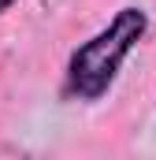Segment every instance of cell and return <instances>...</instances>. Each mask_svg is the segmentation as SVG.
I'll return each instance as SVG.
<instances>
[{"label": "cell", "mask_w": 156, "mask_h": 160, "mask_svg": "<svg viewBox=\"0 0 156 160\" xmlns=\"http://www.w3.org/2000/svg\"><path fill=\"white\" fill-rule=\"evenodd\" d=\"M145 34V15L126 8L97 34L93 41H85L71 56V89L78 97H97L108 89V82L115 78L123 56L134 48V41Z\"/></svg>", "instance_id": "6da1fadb"}, {"label": "cell", "mask_w": 156, "mask_h": 160, "mask_svg": "<svg viewBox=\"0 0 156 160\" xmlns=\"http://www.w3.org/2000/svg\"><path fill=\"white\" fill-rule=\"evenodd\" d=\"M7 4H11V0H0V11H4V8H7Z\"/></svg>", "instance_id": "7a4b0ae2"}]
</instances>
